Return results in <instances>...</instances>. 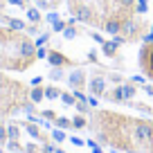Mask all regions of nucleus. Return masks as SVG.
<instances>
[{
  "label": "nucleus",
  "mask_w": 153,
  "mask_h": 153,
  "mask_svg": "<svg viewBox=\"0 0 153 153\" xmlns=\"http://www.w3.org/2000/svg\"><path fill=\"white\" fill-rule=\"evenodd\" d=\"M86 128L106 149L120 153H153V117L92 108Z\"/></svg>",
  "instance_id": "nucleus-1"
},
{
  "label": "nucleus",
  "mask_w": 153,
  "mask_h": 153,
  "mask_svg": "<svg viewBox=\"0 0 153 153\" xmlns=\"http://www.w3.org/2000/svg\"><path fill=\"white\" fill-rule=\"evenodd\" d=\"M70 16L106 36L122 34L140 16L137 0H65Z\"/></svg>",
  "instance_id": "nucleus-2"
},
{
  "label": "nucleus",
  "mask_w": 153,
  "mask_h": 153,
  "mask_svg": "<svg viewBox=\"0 0 153 153\" xmlns=\"http://www.w3.org/2000/svg\"><path fill=\"white\" fill-rule=\"evenodd\" d=\"M41 52L29 34L11 25H0V70L27 72L38 61Z\"/></svg>",
  "instance_id": "nucleus-3"
},
{
  "label": "nucleus",
  "mask_w": 153,
  "mask_h": 153,
  "mask_svg": "<svg viewBox=\"0 0 153 153\" xmlns=\"http://www.w3.org/2000/svg\"><path fill=\"white\" fill-rule=\"evenodd\" d=\"M29 108H32L29 86L0 70V117H14Z\"/></svg>",
  "instance_id": "nucleus-4"
},
{
  "label": "nucleus",
  "mask_w": 153,
  "mask_h": 153,
  "mask_svg": "<svg viewBox=\"0 0 153 153\" xmlns=\"http://www.w3.org/2000/svg\"><path fill=\"white\" fill-rule=\"evenodd\" d=\"M149 32H151V23H149L146 18H142V16H137V18H135L133 23L124 29V32L117 34V36H113V38H115L120 45H122V43L131 45V43H142L144 38L149 36Z\"/></svg>",
  "instance_id": "nucleus-5"
},
{
  "label": "nucleus",
  "mask_w": 153,
  "mask_h": 153,
  "mask_svg": "<svg viewBox=\"0 0 153 153\" xmlns=\"http://www.w3.org/2000/svg\"><path fill=\"white\" fill-rule=\"evenodd\" d=\"M137 68L140 72L144 74V79L153 83V34H149L140 43V50H137Z\"/></svg>",
  "instance_id": "nucleus-6"
},
{
  "label": "nucleus",
  "mask_w": 153,
  "mask_h": 153,
  "mask_svg": "<svg viewBox=\"0 0 153 153\" xmlns=\"http://www.w3.org/2000/svg\"><path fill=\"white\" fill-rule=\"evenodd\" d=\"M48 61L52 63V68H61V70H63V68H70V65L72 68L81 65L79 61H74V59H70L68 54H63L61 50H50V52H48Z\"/></svg>",
  "instance_id": "nucleus-7"
},
{
  "label": "nucleus",
  "mask_w": 153,
  "mask_h": 153,
  "mask_svg": "<svg viewBox=\"0 0 153 153\" xmlns=\"http://www.w3.org/2000/svg\"><path fill=\"white\" fill-rule=\"evenodd\" d=\"M68 83H70V88H74V90L88 88V74H86V70H83L81 65L74 68V70L70 72V76H68Z\"/></svg>",
  "instance_id": "nucleus-8"
},
{
  "label": "nucleus",
  "mask_w": 153,
  "mask_h": 153,
  "mask_svg": "<svg viewBox=\"0 0 153 153\" xmlns=\"http://www.w3.org/2000/svg\"><path fill=\"white\" fill-rule=\"evenodd\" d=\"M88 90L92 92L95 97H104V92H106V74H99V76H92V81L88 83Z\"/></svg>",
  "instance_id": "nucleus-9"
},
{
  "label": "nucleus",
  "mask_w": 153,
  "mask_h": 153,
  "mask_svg": "<svg viewBox=\"0 0 153 153\" xmlns=\"http://www.w3.org/2000/svg\"><path fill=\"white\" fill-rule=\"evenodd\" d=\"M117 48H120V43H117V41H104V43H101V50H104V54L108 59H115L117 56Z\"/></svg>",
  "instance_id": "nucleus-10"
},
{
  "label": "nucleus",
  "mask_w": 153,
  "mask_h": 153,
  "mask_svg": "<svg viewBox=\"0 0 153 153\" xmlns=\"http://www.w3.org/2000/svg\"><path fill=\"white\" fill-rule=\"evenodd\" d=\"M61 88H56V86H48L45 88V97H50V99H56V97H61Z\"/></svg>",
  "instance_id": "nucleus-11"
},
{
  "label": "nucleus",
  "mask_w": 153,
  "mask_h": 153,
  "mask_svg": "<svg viewBox=\"0 0 153 153\" xmlns=\"http://www.w3.org/2000/svg\"><path fill=\"white\" fill-rule=\"evenodd\" d=\"M61 99L65 101V106H74L76 104V97L70 95V92H61Z\"/></svg>",
  "instance_id": "nucleus-12"
},
{
  "label": "nucleus",
  "mask_w": 153,
  "mask_h": 153,
  "mask_svg": "<svg viewBox=\"0 0 153 153\" xmlns=\"http://www.w3.org/2000/svg\"><path fill=\"white\" fill-rule=\"evenodd\" d=\"M7 140H9V135H7V124L0 122V144H7Z\"/></svg>",
  "instance_id": "nucleus-13"
},
{
  "label": "nucleus",
  "mask_w": 153,
  "mask_h": 153,
  "mask_svg": "<svg viewBox=\"0 0 153 153\" xmlns=\"http://www.w3.org/2000/svg\"><path fill=\"white\" fill-rule=\"evenodd\" d=\"M43 95H45V92L43 90H41V88H34V90H32V101H34V104H36V101H41V99H43Z\"/></svg>",
  "instance_id": "nucleus-14"
},
{
  "label": "nucleus",
  "mask_w": 153,
  "mask_h": 153,
  "mask_svg": "<svg viewBox=\"0 0 153 153\" xmlns=\"http://www.w3.org/2000/svg\"><path fill=\"white\" fill-rule=\"evenodd\" d=\"M27 14H29V20H34V23H38V20H41V16H38V9H29Z\"/></svg>",
  "instance_id": "nucleus-15"
},
{
  "label": "nucleus",
  "mask_w": 153,
  "mask_h": 153,
  "mask_svg": "<svg viewBox=\"0 0 153 153\" xmlns=\"http://www.w3.org/2000/svg\"><path fill=\"white\" fill-rule=\"evenodd\" d=\"M0 153H7V151H2V149H0Z\"/></svg>",
  "instance_id": "nucleus-16"
}]
</instances>
